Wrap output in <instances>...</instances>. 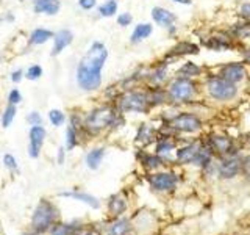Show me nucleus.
I'll list each match as a JSON object with an SVG mask.
<instances>
[{"label": "nucleus", "mask_w": 250, "mask_h": 235, "mask_svg": "<svg viewBox=\"0 0 250 235\" xmlns=\"http://www.w3.org/2000/svg\"><path fill=\"white\" fill-rule=\"evenodd\" d=\"M153 190H158V191H170L174 190L177 187L178 179L175 174L172 172H158V174H153L148 179Z\"/></svg>", "instance_id": "nucleus-9"}, {"label": "nucleus", "mask_w": 250, "mask_h": 235, "mask_svg": "<svg viewBox=\"0 0 250 235\" xmlns=\"http://www.w3.org/2000/svg\"><path fill=\"white\" fill-rule=\"evenodd\" d=\"M169 127L175 129L178 132H186V133H192L202 129V119L194 113H178L174 119H170Z\"/></svg>", "instance_id": "nucleus-7"}, {"label": "nucleus", "mask_w": 250, "mask_h": 235, "mask_svg": "<svg viewBox=\"0 0 250 235\" xmlns=\"http://www.w3.org/2000/svg\"><path fill=\"white\" fill-rule=\"evenodd\" d=\"M200 144H188V146H183L177 149V160L180 163H194L195 159H197V155L200 152Z\"/></svg>", "instance_id": "nucleus-13"}, {"label": "nucleus", "mask_w": 250, "mask_h": 235, "mask_svg": "<svg viewBox=\"0 0 250 235\" xmlns=\"http://www.w3.org/2000/svg\"><path fill=\"white\" fill-rule=\"evenodd\" d=\"M49 118H50V121H52V124L53 125H61L62 122L66 121V116H64V113L62 112H60V110H52V112L49 113Z\"/></svg>", "instance_id": "nucleus-31"}, {"label": "nucleus", "mask_w": 250, "mask_h": 235, "mask_svg": "<svg viewBox=\"0 0 250 235\" xmlns=\"http://www.w3.org/2000/svg\"><path fill=\"white\" fill-rule=\"evenodd\" d=\"M16 113H18V110H16V105H8L5 108V112L2 113V118H0V124H2V127L6 129V127H10L13 119H14V116Z\"/></svg>", "instance_id": "nucleus-26"}, {"label": "nucleus", "mask_w": 250, "mask_h": 235, "mask_svg": "<svg viewBox=\"0 0 250 235\" xmlns=\"http://www.w3.org/2000/svg\"><path fill=\"white\" fill-rule=\"evenodd\" d=\"M166 77H167V65L166 63H163V65L160 66H156V69L152 72V82L155 85H161L164 80H166Z\"/></svg>", "instance_id": "nucleus-27"}, {"label": "nucleus", "mask_w": 250, "mask_h": 235, "mask_svg": "<svg viewBox=\"0 0 250 235\" xmlns=\"http://www.w3.org/2000/svg\"><path fill=\"white\" fill-rule=\"evenodd\" d=\"M62 196H66V198H74V199H78V201H82L84 204H88V206H91L92 209H99V201L94 198V196L88 194V193H62Z\"/></svg>", "instance_id": "nucleus-19"}, {"label": "nucleus", "mask_w": 250, "mask_h": 235, "mask_svg": "<svg viewBox=\"0 0 250 235\" xmlns=\"http://www.w3.org/2000/svg\"><path fill=\"white\" fill-rule=\"evenodd\" d=\"M175 146L170 140H161L158 144H156V155H164L169 154L170 151H174Z\"/></svg>", "instance_id": "nucleus-29"}, {"label": "nucleus", "mask_w": 250, "mask_h": 235, "mask_svg": "<svg viewBox=\"0 0 250 235\" xmlns=\"http://www.w3.org/2000/svg\"><path fill=\"white\" fill-rule=\"evenodd\" d=\"M177 3H182V5H191V0H174Z\"/></svg>", "instance_id": "nucleus-44"}, {"label": "nucleus", "mask_w": 250, "mask_h": 235, "mask_svg": "<svg viewBox=\"0 0 250 235\" xmlns=\"http://www.w3.org/2000/svg\"><path fill=\"white\" fill-rule=\"evenodd\" d=\"M21 78H22V70H16V72H13V77H11V80L13 82H21Z\"/></svg>", "instance_id": "nucleus-42"}, {"label": "nucleus", "mask_w": 250, "mask_h": 235, "mask_svg": "<svg viewBox=\"0 0 250 235\" xmlns=\"http://www.w3.org/2000/svg\"><path fill=\"white\" fill-rule=\"evenodd\" d=\"M241 160L236 155H229L227 159L222 160V163L219 164V174L224 179H231L234 176H238V172L241 171Z\"/></svg>", "instance_id": "nucleus-11"}, {"label": "nucleus", "mask_w": 250, "mask_h": 235, "mask_svg": "<svg viewBox=\"0 0 250 235\" xmlns=\"http://www.w3.org/2000/svg\"><path fill=\"white\" fill-rule=\"evenodd\" d=\"M104 155H105V149H102V147H97V149H94V151H91L88 154V157H86V163H88V166L91 169H97L99 164L102 163Z\"/></svg>", "instance_id": "nucleus-22"}, {"label": "nucleus", "mask_w": 250, "mask_h": 235, "mask_svg": "<svg viewBox=\"0 0 250 235\" xmlns=\"http://www.w3.org/2000/svg\"><path fill=\"white\" fill-rule=\"evenodd\" d=\"M50 38H53V33L45 28H36L30 36V43L31 44H44L49 41Z\"/></svg>", "instance_id": "nucleus-23"}, {"label": "nucleus", "mask_w": 250, "mask_h": 235, "mask_svg": "<svg viewBox=\"0 0 250 235\" xmlns=\"http://www.w3.org/2000/svg\"><path fill=\"white\" fill-rule=\"evenodd\" d=\"M72 38H74V35L70 33L69 30H61V31H58L57 35H53V49H52V55H58V53H61L70 43H72Z\"/></svg>", "instance_id": "nucleus-14"}, {"label": "nucleus", "mask_w": 250, "mask_h": 235, "mask_svg": "<svg viewBox=\"0 0 250 235\" xmlns=\"http://www.w3.org/2000/svg\"><path fill=\"white\" fill-rule=\"evenodd\" d=\"M150 97L143 91H128L119 99V108L122 112H136L144 113L150 107Z\"/></svg>", "instance_id": "nucleus-5"}, {"label": "nucleus", "mask_w": 250, "mask_h": 235, "mask_svg": "<svg viewBox=\"0 0 250 235\" xmlns=\"http://www.w3.org/2000/svg\"><path fill=\"white\" fill-rule=\"evenodd\" d=\"M152 31H153L152 24H138V25L135 27V30H133V33H131V43L138 44L141 41H144L146 38H148L152 35Z\"/></svg>", "instance_id": "nucleus-18"}, {"label": "nucleus", "mask_w": 250, "mask_h": 235, "mask_svg": "<svg viewBox=\"0 0 250 235\" xmlns=\"http://www.w3.org/2000/svg\"><path fill=\"white\" fill-rule=\"evenodd\" d=\"M116 118H117V113L113 108L102 107V108L94 110V112L88 116V119H86V127L92 132H99L102 129L108 127V125H113L116 122Z\"/></svg>", "instance_id": "nucleus-6"}, {"label": "nucleus", "mask_w": 250, "mask_h": 235, "mask_svg": "<svg viewBox=\"0 0 250 235\" xmlns=\"http://www.w3.org/2000/svg\"><path fill=\"white\" fill-rule=\"evenodd\" d=\"M78 143V133L75 132V129L70 125L66 132V144H67V149H72L75 147V144Z\"/></svg>", "instance_id": "nucleus-30"}, {"label": "nucleus", "mask_w": 250, "mask_h": 235, "mask_svg": "<svg viewBox=\"0 0 250 235\" xmlns=\"http://www.w3.org/2000/svg\"><path fill=\"white\" fill-rule=\"evenodd\" d=\"M75 235H100L96 229H80L78 232H75Z\"/></svg>", "instance_id": "nucleus-41"}, {"label": "nucleus", "mask_w": 250, "mask_h": 235, "mask_svg": "<svg viewBox=\"0 0 250 235\" xmlns=\"http://www.w3.org/2000/svg\"><path fill=\"white\" fill-rule=\"evenodd\" d=\"M27 121H28L30 125H42V118L39 116L36 112L30 113V115L27 116Z\"/></svg>", "instance_id": "nucleus-37"}, {"label": "nucleus", "mask_w": 250, "mask_h": 235, "mask_svg": "<svg viewBox=\"0 0 250 235\" xmlns=\"http://www.w3.org/2000/svg\"><path fill=\"white\" fill-rule=\"evenodd\" d=\"M130 232V223L127 219H117L108 227V235H127Z\"/></svg>", "instance_id": "nucleus-21"}, {"label": "nucleus", "mask_w": 250, "mask_h": 235, "mask_svg": "<svg viewBox=\"0 0 250 235\" xmlns=\"http://www.w3.org/2000/svg\"><path fill=\"white\" fill-rule=\"evenodd\" d=\"M231 141L227 138V137H221V135H216L211 138V149H214L216 152L219 154H229V155H233V151H231Z\"/></svg>", "instance_id": "nucleus-15"}, {"label": "nucleus", "mask_w": 250, "mask_h": 235, "mask_svg": "<svg viewBox=\"0 0 250 235\" xmlns=\"http://www.w3.org/2000/svg\"><path fill=\"white\" fill-rule=\"evenodd\" d=\"M41 75H42V68L38 66V65H33L31 68H28L25 77L28 78V80H36V78H39Z\"/></svg>", "instance_id": "nucleus-33"}, {"label": "nucleus", "mask_w": 250, "mask_h": 235, "mask_svg": "<svg viewBox=\"0 0 250 235\" xmlns=\"http://www.w3.org/2000/svg\"><path fill=\"white\" fill-rule=\"evenodd\" d=\"M108 209L113 215H121L125 212V209H127V202H125V199L121 198V196H113L111 201L108 204Z\"/></svg>", "instance_id": "nucleus-25"}, {"label": "nucleus", "mask_w": 250, "mask_h": 235, "mask_svg": "<svg viewBox=\"0 0 250 235\" xmlns=\"http://www.w3.org/2000/svg\"><path fill=\"white\" fill-rule=\"evenodd\" d=\"M78 3H80L83 10H92V8L96 6L97 0H78Z\"/></svg>", "instance_id": "nucleus-39"}, {"label": "nucleus", "mask_w": 250, "mask_h": 235, "mask_svg": "<svg viewBox=\"0 0 250 235\" xmlns=\"http://www.w3.org/2000/svg\"><path fill=\"white\" fill-rule=\"evenodd\" d=\"M152 19L158 24V25L170 28L172 25H174V22H175V16L172 14L169 10H166V8L155 6L152 10Z\"/></svg>", "instance_id": "nucleus-12"}, {"label": "nucleus", "mask_w": 250, "mask_h": 235, "mask_svg": "<svg viewBox=\"0 0 250 235\" xmlns=\"http://www.w3.org/2000/svg\"><path fill=\"white\" fill-rule=\"evenodd\" d=\"M205 88L209 97L217 102H227L238 96V86L219 75L208 77L205 82Z\"/></svg>", "instance_id": "nucleus-2"}, {"label": "nucleus", "mask_w": 250, "mask_h": 235, "mask_svg": "<svg viewBox=\"0 0 250 235\" xmlns=\"http://www.w3.org/2000/svg\"><path fill=\"white\" fill-rule=\"evenodd\" d=\"M3 163H5V166L8 169H11V171H14L16 168H18V162H16V159H14L11 154H6L3 157Z\"/></svg>", "instance_id": "nucleus-36"}, {"label": "nucleus", "mask_w": 250, "mask_h": 235, "mask_svg": "<svg viewBox=\"0 0 250 235\" xmlns=\"http://www.w3.org/2000/svg\"><path fill=\"white\" fill-rule=\"evenodd\" d=\"M195 93H197V86L195 82L191 80L188 77H177L170 82L169 88H167V97L172 102H177V104H186L194 99Z\"/></svg>", "instance_id": "nucleus-4"}, {"label": "nucleus", "mask_w": 250, "mask_h": 235, "mask_svg": "<svg viewBox=\"0 0 250 235\" xmlns=\"http://www.w3.org/2000/svg\"><path fill=\"white\" fill-rule=\"evenodd\" d=\"M108 58V50L102 43H94L77 68V82L84 91H96L102 85V68Z\"/></svg>", "instance_id": "nucleus-1"}, {"label": "nucleus", "mask_w": 250, "mask_h": 235, "mask_svg": "<svg viewBox=\"0 0 250 235\" xmlns=\"http://www.w3.org/2000/svg\"><path fill=\"white\" fill-rule=\"evenodd\" d=\"M99 13L100 16H104V18H111L117 13V2L116 0H108L104 5L99 8Z\"/></svg>", "instance_id": "nucleus-28"}, {"label": "nucleus", "mask_w": 250, "mask_h": 235, "mask_svg": "<svg viewBox=\"0 0 250 235\" xmlns=\"http://www.w3.org/2000/svg\"><path fill=\"white\" fill-rule=\"evenodd\" d=\"M44 138H45V129L42 125H33L30 130V144H28V154L36 159L39 155V151L44 144Z\"/></svg>", "instance_id": "nucleus-10"}, {"label": "nucleus", "mask_w": 250, "mask_h": 235, "mask_svg": "<svg viewBox=\"0 0 250 235\" xmlns=\"http://www.w3.org/2000/svg\"><path fill=\"white\" fill-rule=\"evenodd\" d=\"M58 218V210L57 207L50 204L49 201L42 199L38 204V207L33 213V219H31V229L33 234H42L49 227L57 221Z\"/></svg>", "instance_id": "nucleus-3"}, {"label": "nucleus", "mask_w": 250, "mask_h": 235, "mask_svg": "<svg viewBox=\"0 0 250 235\" xmlns=\"http://www.w3.org/2000/svg\"><path fill=\"white\" fill-rule=\"evenodd\" d=\"M199 52V47L195 44H189V43H180L177 47L170 50L169 57H178V55H186V53H197Z\"/></svg>", "instance_id": "nucleus-24"}, {"label": "nucleus", "mask_w": 250, "mask_h": 235, "mask_svg": "<svg viewBox=\"0 0 250 235\" xmlns=\"http://www.w3.org/2000/svg\"><path fill=\"white\" fill-rule=\"evenodd\" d=\"M244 58H246V63H249V65H250V49L244 52Z\"/></svg>", "instance_id": "nucleus-43"}, {"label": "nucleus", "mask_w": 250, "mask_h": 235, "mask_svg": "<svg viewBox=\"0 0 250 235\" xmlns=\"http://www.w3.org/2000/svg\"><path fill=\"white\" fill-rule=\"evenodd\" d=\"M202 74V68L197 66L195 63L192 61H188L185 65L180 68L178 70V75L180 77H188V78H192V77H199Z\"/></svg>", "instance_id": "nucleus-20"}, {"label": "nucleus", "mask_w": 250, "mask_h": 235, "mask_svg": "<svg viewBox=\"0 0 250 235\" xmlns=\"http://www.w3.org/2000/svg\"><path fill=\"white\" fill-rule=\"evenodd\" d=\"M131 21H133V18H131V14H130V13H122V14L117 16V24H119L121 27H127V25H130Z\"/></svg>", "instance_id": "nucleus-35"}, {"label": "nucleus", "mask_w": 250, "mask_h": 235, "mask_svg": "<svg viewBox=\"0 0 250 235\" xmlns=\"http://www.w3.org/2000/svg\"><path fill=\"white\" fill-rule=\"evenodd\" d=\"M144 164L147 168L153 169V168H158L160 164H163V160L160 155H147L144 159Z\"/></svg>", "instance_id": "nucleus-32"}, {"label": "nucleus", "mask_w": 250, "mask_h": 235, "mask_svg": "<svg viewBox=\"0 0 250 235\" xmlns=\"http://www.w3.org/2000/svg\"><path fill=\"white\" fill-rule=\"evenodd\" d=\"M239 13H241L242 18L250 19V2L242 3V5H241V8H239Z\"/></svg>", "instance_id": "nucleus-40"}, {"label": "nucleus", "mask_w": 250, "mask_h": 235, "mask_svg": "<svg viewBox=\"0 0 250 235\" xmlns=\"http://www.w3.org/2000/svg\"><path fill=\"white\" fill-rule=\"evenodd\" d=\"M52 235H75V232L70 226H57L53 229Z\"/></svg>", "instance_id": "nucleus-34"}, {"label": "nucleus", "mask_w": 250, "mask_h": 235, "mask_svg": "<svg viewBox=\"0 0 250 235\" xmlns=\"http://www.w3.org/2000/svg\"><path fill=\"white\" fill-rule=\"evenodd\" d=\"M205 46L213 50H227L233 47V41L229 36H211L205 43Z\"/></svg>", "instance_id": "nucleus-17"}, {"label": "nucleus", "mask_w": 250, "mask_h": 235, "mask_svg": "<svg viewBox=\"0 0 250 235\" xmlns=\"http://www.w3.org/2000/svg\"><path fill=\"white\" fill-rule=\"evenodd\" d=\"M35 11L44 14H57L60 11L58 0H35Z\"/></svg>", "instance_id": "nucleus-16"}, {"label": "nucleus", "mask_w": 250, "mask_h": 235, "mask_svg": "<svg viewBox=\"0 0 250 235\" xmlns=\"http://www.w3.org/2000/svg\"><path fill=\"white\" fill-rule=\"evenodd\" d=\"M219 77L225 78V80H229L231 83H239L246 78L247 75V69L246 66L242 65V63H227V65H224L221 69H219Z\"/></svg>", "instance_id": "nucleus-8"}, {"label": "nucleus", "mask_w": 250, "mask_h": 235, "mask_svg": "<svg viewBox=\"0 0 250 235\" xmlns=\"http://www.w3.org/2000/svg\"><path fill=\"white\" fill-rule=\"evenodd\" d=\"M8 100H10V104H11V105H18L19 102L22 100V96H21L19 90H13V91L10 93V97H8Z\"/></svg>", "instance_id": "nucleus-38"}]
</instances>
